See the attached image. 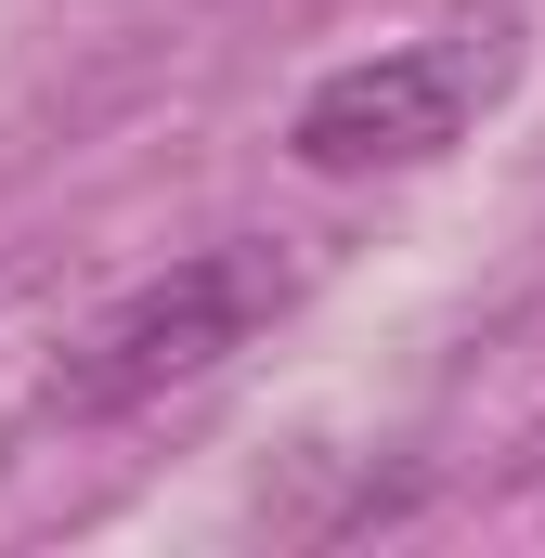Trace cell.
<instances>
[{
	"instance_id": "2",
	"label": "cell",
	"mask_w": 545,
	"mask_h": 558,
	"mask_svg": "<svg viewBox=\"0 0 545 558\" xmlns=\"http://www.w3.org/2000/svg\"><path fill=\"white\" fill-rule=\"evenodd\" d=\"M494 92V52L481 39H415V52H364V65H325L286 118V156L325 169V182H364V169H415L481 118Z\"/></svg>"
},
{
	"instance_id": "1",
	"label": "cell",
	"mask_w": 545,
	"mask_h": 558,
	"mask_svg": "<svg viewBox=\"0 0 545 558\" xmlns=\"http://www.w3.org/2000/svg\"><path fill=\"white\" fill-rule=\"evenodd\" d=\"M272 299H286V260L272 247H208V260H169L156 286H131L65 364H52V416L105 428V416H143L156 390H182V377H208L221 351H247V325H261Z\"/></svg>"
}]
</instances>
